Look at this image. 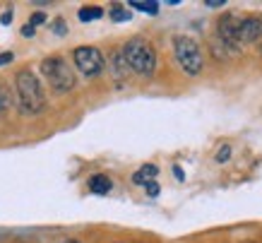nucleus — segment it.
<instances>
[{
  "label": "nucleus",
  "instance_id": "nucleus-13",
  "mask_svg": "<svg viewBox=\"0 0 262 243\" xmlns=\"http://www.w3.org/2000/svg\"><path fill=\"white\" fill-rule=\"evenodd\" d=\"M51 29H53L58 36H63V34H68V24H65V19H60V17H58L56 22L51 24Z\"/></svg>",
  "mask_w": 262,
  "mask_h": 243
},
{
  "label": "nucleus",
  "instance_id": "nucleus-18",
  "mask_svg": "<svg viewBox=\"0 0 262 243\" xmlns=\"http://www.w3.org/2000/svg\"><path fill=\"white\" fill-rule=\"evenodd\" d=\"M22 34H24V36H34L36 32H34L32 24H24V27H22Z\"/></svg>",
  "mask_w": 262,
  "mask_h": 243
},
{
  "label": "nucleus",
  "instance_id": "nucleus-8",
  "mask_svg": "<svg viewBox=\"0 0 262 243\" xmlns=\"http://www.w3.org/2000/svg\"><path fill=\"white\" fill-rule=\"evenodd\" d=\"M113 183L108 176H103V173H96V176H92L89 178V190L92 193H96V195H106V193H111Z\"/></svg>",
  "mask_w": 262,
  "mask_h": 243
},
{
  "label": "nucleus",
  "instance_id": "nucleus-16",
  "mask_svg": "<svg viewBox=\"0 0 262 243\" xmlns=\"http://www.w3.org/2000/svg\"><path fill=\"white\" fill-rule=\"evenodd\" d=\"M5 109H10V96H8V92H0V113Z\"/></svg>",
  "mask_w": 262,
  "mask_h": 243
},
{
  "label": "nucleus",
  "instance_id": "nucleus-20",
  "mask_svg": "<svg viewBox=\"0 0 262 243\" xmlns=\"http://www.w3.org/2000/svg\"><path fill=\"white\" fill-rule=\"evenodd\" d=\"M0 22H3V24H10V22H12V10H8L5 15L0 17Z\"/></svg>",
  "mask_w": 262,
  "mask_h": 243
},
{
  "label": "nucleus",
  "instance_id": "nucleus-10",
  "mask_svg": "<svg viewBox=\"0 0 262 243\" xmlns=\"http://www.w3.org/2000/svg\"><path fill=\"white\" fill-rule=\"evenodd\" d=\"M77 15H80L82 22H94V19H101L103 17V10L96 8V5H87V8H82Z\"/></svg>",
  "mask_w": 262,
  "mask_h": 243
},
{
  "label": "nucleus",
  "instance_id": "nucleus-2",
  "mask_svg": "<svg viewBox=\"0 0 262 243\" xmlns=\"http://www.w3.org/2000/svg\"><path fill=\"white\" fill-rule=\"evenodd\" d=\"M120 55H123L127 68L137 75H142V77H149L151 72L157 70V51L142 36H133L130 41H125Z\"/></svg>",
  "mask_w": 262,
  "mask_h": 243
},
{
  "label": "nucleus",
  "instance_id": "nucleus-3",
  "mask_svg": "<svg viewBox=\"0 0 262 243\" xmlns=\"http://www.w3.org/2000/svg\"><path fill=\"white\" fill-rule=\"evenodd\" d=\"M173 53H176V60H178V65L183 68L185 75L195 77V75L202 72V68H205V55H202V48H200V44L195 39L183 36V34L181 36H176L173 39Z\"/></svg>",
  "mask_w": 262,
  "mask_h": 243
},
{
  "label": "nucleus",
  "instance_id": "nucleus-5",
  "mask_svg": "<svg viewBox=\"0 0 262 243\" xmlns=\"http://www.w3.org/2000/svg\"><path fill=\"white\" fill-rule=\"evenodd\" d=\"M75 65H77V70L84 75V77H96V75H101L103 68H106V60H103L101 51L96 46H77L75 48Z\"/></svg>",
  "mask_w": 262,
  "mask_h": 243
},
{
  "label": "nucleus",
  "instance_id": "nucleus-22",
  "mask_svg": "<svg viewBox=\"0 0 262 243\" xmlns=\"http://www.w3.org/2000/svg\"><path fill=\"white\" fill-rule=\"evenodd\" d=\"M173 176H176V178H178V180H183V178H185V173H183L181 169H178V166H173Z\"/></svg>",
  "mask_w": 262,
  "mask_h": 243
},
{
  "label": "nucleus",
  "instance_id": "nucleus-6",
  "mask_svg": "<svg viewBox=\"0 0 262 243\" xmlns=\"http://www.w3.org/2000/svg\"><path fill=\"white\" fill-rule=\"evenodd\" d=\"M238 22L241 17L231 15V12H226V15L219 19V24H216V34H219V39H222V46L226 48V51H233V53H238Z\"/></svg>",
  "mask_w": 262,
  "mask_h": 243
},
{
  "label": "nucleus",
  "instance_id": "nucleus-14",
  "mask_svg": "<svg viewBox=\"0 0 262 243\" xmlns=\"http://www.w3.org/2000/svg\"><path fill=\"white\" fill-rule=\"evenodd\" d=\"M229 157H231V147L229 145H222V149H219V152H216V161H219V164H224V161H229Z\"/></svg>",
  "mask_w": 262,
  "mask_h": 243
},
{
  "label": "nucleus",
  "instance_id": "nucleus-7",
  "mask_svg": "<svg viewBox=\"0 0 262 243\" xmlns=\"http://www.w3.org/2000/svg\"><path fill=\"white\" fill-rule=\"evenodd\" d=\"M262 39V15L243 17L238 22V44H255Z\"/></svg>",
  "mask_w": 262,
  "mask_h": 243
},
{
  "label": "nucleus",
  "instance_id": "nucleus-4",
  "mask_svg": "<svg viewBox=\"0 0 262 243\" xmlns=\"http://www.w3.org/2000/svg\"><path fill=\"white\" fill-rule=\"evenodd\" d=\"M41 75L48 79V85L53 87L56 92H60V94H65V92H70V89H75V72L70 70V65H68V60H63V58H58V55H53V58H46L43 63H41Z\"/></svg>",
  "mask_w": 262,
  "mask_h": 243
},
{
  "label": "nucleus",
  "instance_id": "nucleus-9",
  "mask_svg": "<svg viewBox=\"0 0 262 243\" xmlns=\"http://www.w3.org/2000/svg\"><path fill=\"white\" fill-rule=\"evenodd\" d=\"M157 173H159V166L154 164H144L140 171L133 176V180H135L137 186H147V183H151V180L157 178Z\"/></svg>",
  "mask_w": 262,
  "mask_h": 243
},
{
  "label": "nucleus",
  "instance_id": "nucleus-23",
  "mask_svg": "<svg viewBox=\"0 0 262 243\" xmlns=\"http://www.w3.org/2000/svg\"><path fill=\"white\" fill-rule=\"evenodd\" d=\"M63 243H80V241H75V238H68V241H63Z\"/></svg>",
  "mask_w": 262,
  "mask_h": 243
},
{
  "label": "nucleus",
  "instance_id": "nucleus-15",
  "mask_svg": "<svg viewBox=\"0 0 262 243\" xmlns=\"http://www.w3.org/2000/svg\"><path fill=\"white\" fill-rule=\"evenodd\" d=\"M43 22H46V12H34L32 19H29V24H32L34 29H36L39 24H43Z\"/></svg>",
  "mask_w": 262,
  "mask_h": 243
},
{
  "label": "nucleus",
  "instance_id": "nucleus-12",
  "mask_svg": "<svg viewBox=\"0 0 262 243\" xmlns=\"http://www.w3.org/2000/svg\"><path fill=\"white\" fill-rule=\"evenodd\" d=\"M130 17H133V15H130L125 8H120V5H116V8L111 10V19H113V22H127Z\"/></svg>",
  "mask_w": 262,
  "mask_h": 243
},
{
  "label": "nucleus",
  "instance_id": "nucleus-19",
  "mask_svg": "<svg viewBox=\"0 0 262 243\" xmlns=\"http://www.w3.org/2000/svg\"><path fill=\"white\" fill-rule=\"evenodd\" d=\"M12 63V53H0V65Z\"/></svg>",
  "mask_w": 262,
  "mask_h": 243
},
{
  "label": "nucleus",
  "instance_id": "nucleus-17",
  "mask_svg": "<svg viewBox=\"0 0 262 243\" xmlns=\"http://www.w3.org/2000/svg\"><path fill=\"white\" fill-rule=\"evenodd\" d=\"M144 188H147V193H149L151 197H154V195H159V186H157V180H151V183H147Z\"/></svg>",
  "mask_w": 262,
  "mask_h": 243
},
{
  "label": "nucleus",
  "instance_id": "nucleus-1",
  "mask_svg": "<svg viewBox=\"0 0 262 243\" xmlns=\"http://www.w3.org/2000/svg\"><path fill=\"white\" fill-rule=\"evenodd\" d=\"M17 99H19V111L24 116H36L46 109V94L41 87L39 77L32 70L17 72Z\"/></svg>",
  "mask_w": 262,
  "mask_h": 243
},
{
  "label": "nucleus",
  "instance_id": "nucleus-24",
  "mask_svg": "<svg viewBox=\"0 0 262 243\" xmlns=\"http://www.w3.org/2000/svg\"><path fill=\"white\" fill-rule=\"evenodd\" d=\"M260 53H262V46H260Z\"/></svg>",
  "mask_w": 262,
  "mask_h": 243
},
{
  "label": "nucleus",
  "instance_id": "nucleus-11",
  "mask_svg": "<svg viewBox=\"0 0 262 243\" xmlns=\"http://www.w3.org/2000/svg\"><path fill=\"white\" fill-rule=\"evenodd\" d=\"M135 10H142L147 15H157L159 12V3H142V0H135V3H130Z\"/></svg>",
  "mask_w": 262,
  "mask_h": 243
},
{
  "label": "nucleus",
  "instance_id": "nucleus-21",
  "mask_svg": "<svg viewBox=\"0 0 262 243\" xmlns=\"http://www.w3.org/2000/svg\"><path fill=\"white\" fill-rule=\"evenodd\" d=\"M224 5V0H209V3H207V8H222Z\"/></svg>",
  "mask_w": 262,
  "mask_h": 243
}]
</instances>
